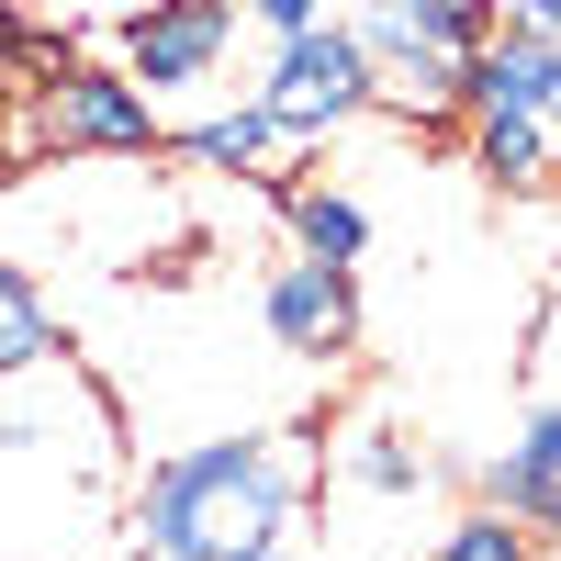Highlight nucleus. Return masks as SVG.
Returning a JSON list of instances; mask_svg holds the SVG:
<instances>
[{"label": "nucleus", "instance_id": "f257e3e1", "mask_svg": "<svg viewBox=\"0 0 561 561\" xmlns=\"http://www.w3.org/2000/svg\"><path fill=\"white\" fill-rule=\"evenodd\" d=\"M325 483L314 427H259V438H192L147 460V483L124 505V561H214L248 539H293Z\"/></svg>", "mask_w": 561, "mask_h": 561}, {"label": "nucleus", "instance_id": "f03ea898", "mask_svg": "<svg viewBox=\"0 0 561 561\" xmlns=\"http://www.w3.org/2000/svg\"><path fill=\"white\" fill-rule=\"evenodd\" d=\"M348 34L370 57V102L449 113L460 102V57L494 34V0H359Z\"/></svg>", "mask_w": 561, "mask_h": 561}, {"label": "nucleus", "instance_id": "7ed1b4c3", "mask_svg": "<svg viewBox=\"0 0 561 561\" xmlns=\"http://www.w3.org/2000/svg\"><path fill=\"white\" fill-rule=\"evenodd\" d=\"M23 147H45V158H158L169 124L124 68H57L23 102Z\"/></svg>", "mask_w": 561, "mask_h": 561}, {"label": "nucleus", "instance_id": "20e7f679", "mask_svg": "<svg viewBox=\"0 0 561 561\" xmlns=\"http://www.w3.org/2000/svg\"><path fill=\"white\" fill-rule=\"evenodd\" d=\"M259 113L293 124V135H325V124H359L370 113V57L348 23H304L270 45V79H259Z\"/></svg>", "mask_w": 561, "mask_h": 561}, {"label": "nucleus", "instance_id": "39448f33", "mask_svg": "<svg viewBox=\"0 0 561 561\" xmlns=\"http://www.w3.org/2000/svg\"><path fill=\"white\" fill-rule=\"evenodd\" d=\"M225 57H237V0H147V12H124V79L147 102L214 90Z\"/></svg>", "mask_w": 561, "mask_h": 561}, {"label": "nucleus", "instance_id": "423d86ee", "mask_svg": "<svg viewBox=\"0 0 561 561\" xmlns=\"http://www.w3.org/2000/svg\"><path fill=\"white\" fill-rule=\"evenodd\" d=\"M259 314H270V337L293 359H348L359 348V293H348V270H325V259H280L259 280Z\"/></svg>", "mask_w": 561, "mask_h": 561}, {"label": "nucleus", "instance_id": "0eeeda50", "mask_svg": "<svg viewBox=\"0 0 561 561\" xmlns=\"http://www.w3.org/2000/svg\"><path fill=\"white\" fill-rule=\"evenodd\" d=\"M483 505H505L517 528H550L561 517V393L528 404V427L505 438V460L483 472Z\"/></svg>", "mask_w": 561, "mask_h": 561}, {"label": "nucleus", "instance_id": "6e6552de", "mask_svg": "<svg viewBox=\"0 0 561 561\" xmlns=\"http://www.w3.org/2000/svg\"><path fill=\"white\" fill-rule=\"evenodd\" d=\"M427 472H438V460L415 449L404 415H382V404L348 415V438H337V483H348L359 505H415V494H427Z\"/></svg>", "mask_w": 561, "mask_h": 561}, {"label": "nucleus", "instance_id": "1a4fd4ad", "mask_svg": "<svg viewBox=\"0 0 561 561\" xmlns=\"http://www.w3.org/2000/svg\"><path fill=\"white\" fill-rule=\"evenodd\" d=\"M293 147H314V135L270 124L259 102H237V113H203V124H180V158H192V169H214V180H280V158H293Z\"/></svg>", "mask_w": 561, "mask_h": 561}, {"label": "nucleus", "instance_id": "9d476101", "mask_svg": "<svg viewBox=\"0 0 561 561\" xmlns=\"http://www.w3.org/2000/svg\"><path fill=\"white\" fill-rule=\"evenodd\" d=\"M460 113H550V45L494 23L472 57H460Z\"/></svg>", "mask_w": 561, "mask_h": 561}, {"label": "nucleus", "instance_id": "9b49d317", "mask_svg": "<svg viewBox=\"0 0 561 561\" xmlns=\"http://www.w3.org/2000/svg\"><path fill=\"white\" fill-rule=\"evenodd\" d=\"M280 214H293V259H325V270H359L370 259V214L348 192H325V180H293Z\"/></svg>", "mask_w": 561, "mask_h": 561}, {"label": "nucleus", "instance_id": "f8f14e48", "mask_svg": "<svg viewBox=\"0 0 561 561\" xmlns=\"http://www.w3.org/2000/svg\"><path fill=\"white\" fill-rule=\"evenodd\" d=\"M472 169L505 180V192H528V180L561 169V124L550 113H472Z\"/></svg>", "mask_w": 561, "mask_h": 561}, {"label": "nucleus", "instance_id": "ddd939ff", "mask_svg": "<svg viewBox=\"0 0 561 561\" xmlns=\"http://www.w3.org/2000/svg\"><path fill=\"white\" fill-rule=\"evenodd\" d=\"M45 348H68L57 314H45V293H34L23 259H0V370H23V359H45Z\"/></svg>", "mask_w": 561, "mask_h": 561}, {"label": "nucleus", "instance_id": "4468645a", "mask_svg": "<svg viewBox=\"0 0 561 561\" xmlns=\"http://www.w3.org/2000/svg\"><path fill=\"white\" fill-rule=\"evenodd\" d=\"M427 561H539V528H517L505 505H472V517H449Z\"/></svg>", "mask_w": 561, "mask_h": 561}, {"label": "nucleus", "instance_id": "2eb2a0df", "mask_svg": "<svg viewBox=\"0 0 561 561\" xmlns=\"http://www.w3.org/2000/svg\"><path fill=\"white\" fill-rule=\"evenodd\" d=\"M237 23H259V34L280 45V34H304V23H325V0H237Z\"/></svg>", "mask_w": 561, "mask_h": 561}, {"label": "nucleus", "instance_id": "dca6fc26", "mask_svg": "<svg viewBox=\"0 0 561 561\" xmlns=\"http://www.w3.org/2000/svg\"><path fill=\"white\" fill-rule=\"evenodd\" d=\"M494 23H505V34H539V45H561V0H494Z\"/></svg>", "mask_w": 561, "mask_h": 561}, {"label": "nucleus", "instance_id": "f3484780", "mask_svg": "<svg viewBox=\"0 0 561 561\" xmlns=\"http://www.w3.org/2000/svg\"><path fill=\"white\" fill-rule=\"evenodd\" d=\"M214 561H304V528H293V539H248V550H214Z\"/></svg>", "mask_w": 561, "mask_h": 561}, {"label": "nucleus", "instance_id": "a211bd4d", "mask_svg": "<svg viewBox=\"0 0 561 561\" xmlns=\"http://www.w3.org/2000/svg\"><path fill=\"white\" fill-rule=\"evenodd\" d=\"M539 382L561 393V314H550V337H539Z\"/></svg>", "mask_w": 561, "mask_h": 561}, {"label": "nucleus", "instance_id": "6ab92c4d", "mask_svg": "<svg viewBox=\"0 0 561 561\" xmlns=\"http://www.w3.org/2000/svg\"><path fill=\"white\" fill-rule=\"evenodd\" d=\"M550 124H561V45H550Z\"/></svg>", "mask_w": 561, "mask_h": 561}, {"label": "nucleus", "instance_id": "aec40b11", "mask_svg": "<svg viewBox=\"0 0 561 561\" xmlns=\"http://www.w3.org/2000/svg\"><path fill=\"white\" fill-rule=\"evenodd\" d=\"M0 90H12V57H0Z\"/></svg>", "mask_w": 561, "mask_h": 561}]
</instances>
